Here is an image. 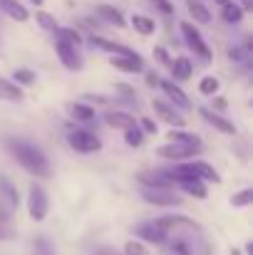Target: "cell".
I'll return each mask as SVG.
<instances>
[{
	"label": "cell",
	"instance_id": "21",
	"mask_svg": "<svg viewBox=\"0 0 253 255\" xmlns=\"http://www.w3.org/2000/svg\"><path fill=\"white\" fill-rule=\"evenodd\" d=\"M0 99H5V102H20L22 99V89L15 85V82L0 77Z\"/></svg>",
	"mask_w": 253,
	"mask_h": 255
},
{
	"label": "cell",
	"instance_id": "13",
	"mask_svg": "<svg viewBox=\"0 0 253 255\" xmlns=\"http://www.w3.org/2000/svg\"><path fill=\"white\" fill-rule=\"evenodd\" d=\"M199 114H201V119L206 122V124H211L214 129H219L221 134H236V124H231L229 119H224L221 114H214L211 109H199Z\"/></svg>",
	"mask_w": 253,
	"mask_h": 255
},
{
	"label": "cell",
	"instance_id": "18",
	"mask_svg": "<svg viewBox=\"0 0 253 255\" xmlns=\"http://www.w3.org/2000/svg\"><path fill=\"white\" fill-rule=\"evenodd\" d=\"M97 12H99V17H104L107 22H112L114 27H127V20H124V15L117 7H112V5H97Z\"/></svg>",
	"mask_w": 253,
	"mask_h": 255
},
{
	"label": "cell",
	"instance_id": "5",
	"mask_svg": "<svg viewBox=\"0 0 253 255\" xmlns=\"http://www.w3.org/2000/svg\"><path fill=\"white\" fill-rule=\"evenodd\" d=\"M204 146H184V144H164L157 149V156L159 159H169V161H186V159H194L201 154Z\"/></svg>",
	"mask_w": 253,
	"mask_h": 255
},
{
	"label": "cell",
	"instance_id": "1",
	"mask_svg": "<svg viewBox=\"0 0 253 255\" xmlns=\"http://www.w3.org/2000/svg\"><path fill=\"white\" fill-rule=\"evenodd\" d=\"M5 146L25 171H30L35 176H50V164H47L45 154L37 146H32V144H27L22 139H7Z\"/></svg>",
	"mask_w": 253,
	"mask_h": 255
},
{
	"label": "cell",
	"instance_id": "38",
	"mask_svg": "<svg viewBox=\"0 0 253 255\" xmlns=\"http://www.w3.org/2000/svg\"><path fill=\"white\" fill-rule=\"evenodd\" d=\"M152 2H154V5H157V7L164 12V15H174V5H171L169 0H152Z\"/></svg>",
	"mask_w": 253,
	"mask_h": 255
},
{
	"label": "cell",
	"instance_id": "19",
	"mask_svg": "<svg viewBox=\"0 0 253 255\" xmlns=\"http://www.w3.org/2000/svg\"><path fill=\"white\" fill-rule=\"evenodd\" d=\"M171 75H174V80H189L191 77V72H194V65L186 60V57H176V60H171Z\"/></svg>",
	"mask_w": 253,
	"mask_h": 255
},
{
	"label": "cell",
	"instance_id": "31",
	"mask_svg": "<svg viewBox=\"0 0 253 255\" xmlns=\"http://www.w3.org/2000/svg\"><path fill=\"white\" fill-rule=\"evenodd\" d=\"M251 201H253L251 188H244L241 193H234V196H231V206H236V208H246Z\"/></svg>",
	"mask_w": 253,
	"mask_h": 255
},
{
	"label": "cell",
	"instance_id": "27",
	"mask_svg": "<svg viewBox=\"0 0 253 255\" xmlns=\"http://www.w3.org/2000/svg\"><path fill=\"white\" fill-rule=\"evenodd\" d=\"M70 114L80 122H92L94 119V109L87 104H70Z\"/></svg>",
	"mask_w": 253,
	"mask_h": 255
},
{
	"label": "cell",
	"instance_id": "40",
	"mask_svg": "<svg viewBox=\"0 0 253 255\" xmlns=\"http://www.w3.org/2000/svg\"><path fill=\"white\" fill-rule=\"evenodd\" d=\"M226 107H229V102H226L224 97H216V99H214V109H211V112H214V114H216V112H226Z\"/></svg>",
	"mask_w": 253,
	"mask_h": 255
},
{
	"label": "cell",
	"instance_id": "2",
	"mask_svg": "<svg viewBox=\"0 0 253 255\" xmlns=\"http://www.w3.org/2000/svg\"><path fill=\"white\" fill-rule=\"evenodd\" d=\"M47 208H50V201H47L45 188L37 186V183H32L30 191H27V211H30V218H32V221H45Z\"/></svg>",
	"mask_w": 253,
	"mask_h": 255
},
{
	"label": "cell",
	"instance_id": "26",
	"mask_svg": "<svg viewBox=\"0 0 253 255\" xmlns=\"http://www.w3.org/2000/svg\"><path fill=\"white\" fill-rule=\"evenodd\" d=\"M35 20H37V25H40L42 30H47V32H57V30H60L55 15H50V12H42V10H40V12L35 15Z\"/></svg>",
	"mask_w": 253,
	"mask_h": 255
},
{
	"label": "cell",
	"instance_id": "8",
	"mask_svg": "<svg viewBox=\"0 0 253 255\" xmlns=\"http://www.w3.org/2000/svg\"><path fill=\"white\" fill-rule=\"evenodd\" d=\"M152 107H154V114L159 117V119H164L167 124H171V127H176V129H181L184 124H186V119L181 117V112L179 109H174L169 102H164V99H154L152 102Z\"/></svg>",
	"mask_w": 253,
	"mask_h": 255
},
{
	"label": "cell",
	"instance_id": "6",
	"mask_svg": "<svg viewBox=\"0 0 253 255\" xmlns=\"http://www.w3.org/2000/svg\"><path fill=\"white\" fill-rule=\"evenodd\" d=\"M139 183L144 188H162V191H171L174 181L167 173V169H157V171H142L139 173Z\"/></svg>",
	"mask_w": 253,
	"mask_h": 255
},
{
	"label": "cell",
	"instance_id": "28",
	"mask_svg": "<svg viewBox=\"0 0 253 255\" xmlns=\"http://www.w3.org/2000/svg\"><path fill=\"white\" fill-rule=\"evenodd\" d=\"M179 186H181V191H186L194 198H206V186L201 181H189V183H179Z\"/></svg>",
	"mask_w": 253,
	"mask_h": 255
},
{
	"label": "cell",
	"instance_id": "24",
	"mask_svg": "<svg viewBox=\"0 0 253 255\" xmlns=\"http://www.w3.org/2000/svg\"><path fill=\"white\" fill-rule=\"evenodd\" d=\"M57 37L65 40V42H67L70 47H75V50L82 45V35H80L75 27H60V30H57Z\"/></svg>",
	"mask_w": 253,
	"mask_h": 255
},
{
	"label": "cell",
	"instance_id": "34",
	"mask_svg": "<svg viewBox=\"0 0 253 255\" xmlns=\"http://www.w3.org/2000/svg\"><path fill=\"white\" fill-rule=\"evenodd\" d=\"M124 139H127L129 146H142V131H139V127L127 129V131H124Z\"/></svg>",
	"mask_w": 253,
	"mask_h": 255
},
{
	"label": "cell",
	"instance_id": "3",
	"mask_svg": "<svg viewBox=\"0 0 253 255\" xmlns=\"http://www.w3.org/2000/svg\"><path fill=\"white\" fill-rule=\"evenodd\" d=\"M67 141H70V146H72L75 151H80V154H92V151H99V149H102L99 136L92 134V131H87V129L70 131V134H67Z\"/></svg>",
	"mask_w": 253,
	"mask_h": 255
},
{
	"label": "cell",
	"instance_id": "33",
	"mask_svg": "<svg viewBox=\"0 0 253 255\" xmlns=\"http://www.w3.org/2000/svg\"><path fill=\"white\" fill-rule=\"evenodd\" d=\"M12 82L17 87L20 85H35V72H30V70H15Z\"/></svg>",
	"mask_w": 253,
	"mask_h": 255
},
{
	"label": "cell",
	"instance_id": "15",
	"mask_svg": "<svg viewBox=\"0 0 253 255\" xmlns=\"http://www.w3.org/2000/svg\"><path fill=\"white\" fill-rule=\"evenodd\" d=\"M112 65H114V70H119L124 75H137L144 70L142 57H112Z\"/></svg>",
	"mask_w": 253,
	"mask_h": 255
},
{
	"label": "cell",
	"instance_id": "41",
	"mask_svg": "<svg viewBox=\"0 0 253 255\" xmlns=\"http://www.w3.org/2000/svg\"><path fill=\"white\" fill-rule=\"evenodd\" d=\"M154 55H157V60H162L164 65H171V60H169V55H167V52H164V50H162V47H157V50H154Z\"/></svg>",
	"mask_w": 253,
	"mask_h": 255
},
{
	"label": "cell",
	"instance_id": "39",
	"mask_svg": "<svg viewBox=\"0 0 253 255\" xmlns=\"http://www.w3.org/2000/svg\"><path fill=\"white\" fill-rule=\"evenodd\" d=\"M94 255H124L117 248H109V246H102V248H94Z\"/></svg>",
	"mask_w": 253,
	"mask_h": 255
},
{
	"label": "cell",
	"instance_id": "7",
	"mask_svg": "<svg viewBox=\"0 0 253 255\" xmlns=\"http://www.w3.org/2000/svg\"><path fill=\"white\" fill-rule=\"evenodd\" d=\"M137 236L144 241V243H154V246H164L169 241V233L157 223V221H147L137 228Z\"/></svg>",
	"mask_w": 253,
	"mask_h": 255
},
{
	"label": "cell",
	"instance_id": "10",
	"mask_svg": "<svg viewBox=\"0 0 253 255\" xmlns=\"http://www.w3.org/2000/svg\"><path fill=\"white\" fill-rule=\"evenodd\" d=\"M159 87L164 89L169 104H171L174 109H191V102H189V97L184 94V89H181L179 85H174L171 80H159Z\"/></svg>",
	"mask_w": 253,
	"mask_h": 255
},
{
	"label": "cell",
	"instance_id": "46",
	"mask_svg": "<svg viewBox=\"0 0 253 255\" xmlns=\"http://www.w3.org/2000/svg\"><path fill=\"white\" fill-rule=\"evenodd\" d=\"M2 236H5V233H2V231H0V238H2Z\"/></svg>",
	"mask_w": 253,
	"mask_h": 255
},
{
	"label": "cell",
	"instance_id": "12",
	"mask_svg": "<svg viewBox=\"0 0 253 255\" xmlns=\"http://www.w3.org/2000/svg\"><path fill=\"white\" fill-rule=\"evenodd\" d=\"M55 50H57V55H60V60H62V65H65L67 70H82V57H80V52H77L75 47H70L65 40L57 37Z\"/></svg>",
	"mask_w": 253,
	"mask_h": 255
},
{
	"label": "cell",
	"instance_id": "4",
	"mask_svg": "<svg viewBox=\"0 0 253 255\" xmlns=\"http://www.w3.org/2000/svg\"><path fill=\"white\" fill-rule=\"evenodd\" d=\"M181 35H184L186 45H189L201 60H211V50H209L206 40L201 37V32L196 30V25H191V22H181Z\"/></svg>",
	"mask_w": 253,
	"mask_h": 255
},
{
	"label": "cell",
	"instance_id": "43",
	"mask_svg": "<svg viewBox=\"0 0 253 255\" xmlns=\"http://www.w3.org/2000/svg\"><path fill=\"white\" fill-rule=\"evenodd\" d=\"M117 89H119L122 94H127V97H132V99H134V89H129L127 85H117Z\"/></svg>",
	"mask_w": 253,
	"mask_h": 255
},
{
	"label": "cell",
	"instance_id": "9",
	"mask_svg": "<svg viewBox=\"0 0 253 255\" xmlns=\"http://www.w3.org/2000/svg\"><path fill=\"white\" fill-rule=\"evenodd\" d=\"M89 45H94L97 50H104V52H109L112 57H139L132 47H127V45H119V42H109V40H104V37H99V35H92L89 37Z\"/></svg>",
	"mask_w": 253,
	"mask_h": 255
},
{
	"label": "cell",
	"instance_id": "23",
	"mask_svg": "<svg viewBox=\"0 0 253 255\" xmlns=\"http://www.w3.org/2000/svg\"><path fill=\"white\" fill-rule=\"evenodd\" d=\"M132 25H134V30L139 35H154L157 32V22L152 17H147V15H134L132 17Z\"/></svg>",
	"mask_w": 253,
	"mask_h": 255
},
{
	"label": "cell",
	"instance_id": "35",
	"mask_svg": "<svg viewBox=\"0 0 253 255\" xmlns=\"http://www.w3.org/2000/svg\"><path fill=\"white\" fill-rule=\"evenodd\" d=\"M124 255H149V251L142 246V243H137V241H129L127 246H124Z\"/></svg>",
	"mask_w": 253,
	"mask_h": 255
},
{
	"label": "cell",
	"instance_id": "32",
	"mask_svg": "<svg viewBox=\"0 0 253 255\" xmlns=\"http://www.w3.org/2000/svg\"><path fill=\"white\" fill-rule=\"evenodd\" d=\"M0 188H2V193L7 196V203L17 208V188H15V186H12V183H10V181L5 178V176L0 178Z\"/></svg>",
	"mask_w": 253,
	"mask_h": 255
},
{
	"label": "cell",
	"instance_id": "11",
	"mask_svg": "<svg viewBox=\"0 0 253 255\" xmlns=\"http://www.w3.org/2000/svg\"><path fill=\"white\" fill-rule=\"evenodd\" d=\"M142 198L152 206H179V196L174 191H162V188H142Z\"/></svg>",
	"mask_w": 253,
	"mask_h": 255
},
{
	"label": "cell",
	"instance_id": "29",
	"mask_svg": "<svg viewBox=\"0 0 253 255\" xmlns=\"http://www.w3.org/2000/svg\"><path fill=\"white\" fill-rule=\"evenodd\" d=\"M219 87H221V82H219L216 77H204V80L199 82V92L206 94V97H214V94L219 92Z\"/></svg>",
	"mask_w": 253,
	"mask_h": 255
},
{
	"label": "cell",
	"instance_id": "14",
	"mask_svg": "<svg viewBox=\"0 0 253 255\" xmlns=\"http://www.w3.org/2000/svg\"><path fill=\"white\" fill-rule=\"evenodd\" d=\"M104 124H107V127H114V129H122V131L137 127L134 117L127 114V112H107V114H104Z\"/></svg>",
	"mask_w": 253,
	"mask_h": 255
},
{
	"label": "cell",
	"instance_id": "17",
	"mask_svg": "<svg viewBox=\"0 0 253 255\" xmlns=\"http://www.w3.org/2000/svg\"><path fill=\"white\" fill-rule=\"evenodd\" d=\"M0 10L5 12V15H10L12 20H17V22H25L30 15H27V10L17 2V0H0Z\"/></svg>",
	"mask_w": 253,
	"mask_h": 255
},
{
	"label": "cell",
	"instance_id": "25",
	"mask_svg": "<svg viewBox=\"0 0 253 255\" xmlns=\"http://www.w3.org/2000/svg\"><path fill=\"white\" fill-rule=\"evenodd\" d=\"M224 20L226 22H241L244 20V10H241V5L239 2H226L224 5Z\"/></svg>",
	"mask_w": 253,
	"mask_h": 255
},
{
	"label": "cell",
	"instance_id": "22",
	"mask_svg": "<svg viewBox=\"0 0 253 255\" xmlns=\"http://www.w3.org/2000/svg\"><path fill=\"white\" fill-rule=\"evenodd\" d=\"M186 5H189V15L194 17V22H209L211 20V12L201 0H189Z\"/></svg>",
	"mask_w": 253,
	"mask_h": 255
},
{
	"label": "cell",
	"instance_id": "30",
	"mask_svg": "<svg viewBox=\"0 0 253 255\" xmlns=\"http://www.w3.org/2000/svg\"><path fill=\"white\" fill-rule=\"evenodd\" d=\"M229 57H231V60H236V62H249V57H251V45L246 42V45L231 47V50H229Z\"/></svg>",
	"mask_w": 253,
	"mask_h": 255
},
{
	"label": "cell",
	"instance_id": "45",
	"mask_svg": "<svg viewBox=\"0 0 253 255\" xmlns=\"http://www.w3.org/2000/svg\"><path fill=\"white\" fill-rule=\"evenodd\" d=\"M216 2H219V5H226V2H231V0H216Z\"/></svg>",
	"mask_w": 253,
	"mask_h": 255
},
{
	"label": "cell",
	"instance_id": "16",
	"mask_svg": "<svg viewBox=\"0 0 253 255\" xmlns=\"http://www.w3.org/2000/svg\"><path fill=\"white\" fill-rule=\"evenodd\" d=\"M189 166H191V171L196 173V178H199V181H214V183H221V176L216 173V169H214L211 164H206V161L196 159V161H191Z\"/></svg>",
	"mask_w": 253,
	"mask_h": 255
},
{
	"label": "cell",
	"instance_id": "20",
	"mask_svg": "<svg viewBox=\"0 0 253 255\" xmlns=\"http://www.w3.org/2000/svg\"><path fill=\"white\" fill-rule=\"evenodd\" d=\"M169 144H184V146H201V139L196 134L181 131V129H171L169 131Z\"/></svg>",
	"mask_w": 253,
	"mask_h": 255
},
{
	"label": "cell",
	"instance_id": "37",
	"mask_svg": "<svg viewBox=\"0 0 253 255\" xmlns=\"http://www.w3.org/2000/svg\"><path fill=\"white\" fill-rule=\"evenodd\" d=\"M139 124H142V129H139V131H147V134H157V131H159V129H157V124H154L152 119H142ZM139 124H137V127H139Z\"/></svg>",
	"mask_w": 253,
	"mask_h": 255
},
{
	"label": "cell",
	"instance_id": "44",
	"mask_svg": "<svg viewBox=\"0 0 253 255\" xmlns=\"http://www.w3.org/2000/svg\"><path fill=\"white\" fill-rule=\"evenodd\" d=\"M30 2H35V5H42V2H45V0H30Z\"/></svg>",
	"mask_w": 253,
	"mask_h": 255
},
{
	"label": "cell",
	"instance_id": "42",
	"mask_svg": "<svg viewBox=\"0 0 253 255\" xmlns=\"http://www.w3.org/2000/svg\"><path fill=\"white\" fill-rule=\"evenodd\" d=\"M147 85L159 87V75H157V72H147Z\"/></svg>",
	"mask_w": 253,
	"mask_h": 255
},
{
	"label": "cell",
	"instance_id": "36",
	"mask_svg": "<svg viewBox=\"0 0 253 255\" xmlns=\"http://www.w3.org/2000/svg\"><path fill=\"white\" fill-rule=\"evenodd\" d=\"M35 255H55L52 253V246L47 243V238L40 236V238L35 241Z\"/></svg>",
	"mask_w": 253,
	"mask_h": 255
}]
</instances>
